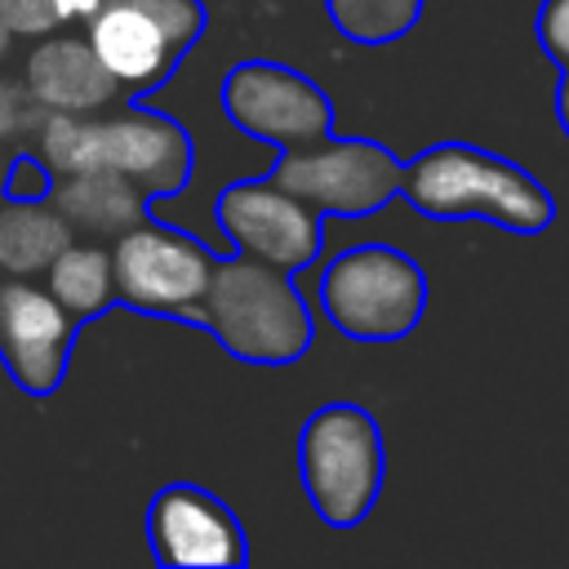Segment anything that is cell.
<instances>
[{"label":"cell","instance_id":"obj_1","mask_svg":"<svg viewBox=\"0 0 569 569\" xmlns=\"http://www.w3.org/2000/svg\"><path fill=\"white\" fill-rule=\"evenodd\" d=\"M400 191L427 218H480L516 236H533L551 222V196L520 164L467 142H440L400 169Z\"/></svg>","mask_w":569,"mask_h":569},{"label":"cell","instance_id":"obj_2","mask_svg":"<svg viewBox=\"0 0 569 569\" xmlns=\"http://www.w3.org/2000/svg\"><path fill=\"white\" fill-rule=\"evenodd\" d=\"M196 325L213 329V338L249 365H293L311 347V311L289 284V271L244 253L213 262Z\"/></svg>","mask_w":569,"mask_h":569},{"label":"cell","instance_id":"obj_3","mask_svg":"<svg viewBox=\"0 0 569 569\" xmlns=\"http://www.w3.org/2000/svg\"><path fill=\"white\" fill-rule=\"evenodd\" d=\"M298 471L311 511L351 529L369 516L382 489V431L360 405H325L307 418L298 440Z\"/></svg>","mask_w":569,"mask_h":569},{"label":"cell","instance_id":"obj_4","mask_svg":"<svg viewBox=\"0 0 569 569\" xmlns=\"http://www.w3.org/2000/svg\"><path fill=\"white\" fill-rule=\"evenodd\" d=\"M320 307L347 338L396 342L422 320L427 276L409 253L391 244H356L325 267Z\"/></svg>","mask_w":569,"mask_h":569},{"label":"cell","instance_id":"obj_5","mask_svg":"<svg viewBox=\"0 0 569 569\" xmlns=\"http://www.w3.org/2000/svg\"><path fill=\"white\" fill-rule=\"evenodd\" d=\"M204 27L200 0H102L84 40L120 89H156Z\"/></svg>","mask_w":569,"mask_h":569},{"label":"cell","instance_id":"obj_6","mask_svg":"<svg viewBox=\"0 0 569 569\" xmlns=\"http://www.w3.org/2000/svg\"><path fill=\"white\" fill-rule=\"evenodd\" d=\"M400 169L405 164L369 138H320L307 147H289L276 160L271 182L316 213L365 218L400 191Z\"/></svg>","mask_w":569,"mask_h":569},{"label":"cell","instance_id":"obj_7","mask_svg":"<svg viewBox=\"0 0 569 569\" xmlns=\"http://www.w3.org/2000/svg\"><path fill=\"white\" fill-rule=\"evenodd\" d=\"M111 276L116 298L129 307L196 320L213 276V253L196 236L142 218L111 240Z\"/></svg>","mask_w":569,"mask_h":569},{"label":"cell","instance_id":"obj_8","mask_svg":"<svg viewBox=\"0 0 569 569\" xmlns=\"http://www.w3.org/2000/svg\"><path fill=\"white\" fill-rule=\"evenodd\" d=\"M222 111L249 138L276 142L280 151L329 138L333 107L302 71L284 62H240L222 80Z\"/></svg>","mask_w":569,"mask_h":569},{"label":"cell","instance_id":"obj_9","mask_svg":"<svg viewBox=\"0 0 569 569\" xmlns=\"http://www.w3.org/2000/svg\"><path fill=\"white\" fill-rule=\"evenodd\" d=\"M84 169H111L147 196H173L191 178V138L160 111H98L84 124Z\"/></svg>","mask_w":569,"mask_h":569},{"label":"cell","instance_id":"obj_10","mask_svg":"<svg viewBox=\"0 0 569 569\" xmlns=\"http://www.w3.org/2000/svg\"><path fill=\"white\" fill-rule=\"evenodd\" d=\"M71 333L76 316L40 276H0V365L22 391L49 396L62 382Z\"/></svg>","mask_w":569,"mask_h":569},{"label":"cell","instance_id":"obj_11","mask_svg":"<svg viewBox=\"0 0 569 569\" xmlns=\"http://www.w3.org/2000/svg\"><path fill=\"white\" fill-rule=\"evenodd\" d=\"M218 227L236 253L298 271L320 253V213L276 182H231L218 196Z\"/></svg>","mask_w":569,"mask_h":569},{"label":"cell","instance_id":"obj_12","mask_svg":"<svg viewBox=\"0 0 569 569\" xmlns=\"http://www.w3.org/2000/svg\"><path fill=\"white\" fill-rule=\"evenodd\" d=\"M147 538L160 565H240L249 556L240 520L196 485H169L151 498L147 511Z\"/></svg>","mask_w":569,"mask_h":569},{"label":"cell","instance_id":"obj_13","mask_svg":"<svg viewBox=\"0 0 569 569\" xmlns=\"http://www.w3.org/2000/svg\"><path fill=\"white\" fill-rule=\"evenodd\" d=\"M22 89L31 98L36 111H71V116H98L107 107L120 102V84L116 76L98 62V53L89 49L84 31H49L40 36L27 58H22Z\"/></svg>","mask_w":569,"mask_h":569},{"label":"cell","instance_id":"obj_14","mask_svg":"<svg viewBox=\"0 0 569 569\" xmlns=\"http://www.w3.org/2000/svg\"><path fill=\"white\" fill-rule=\"evenodd\" d=\"M147 191L111 169L62 173L49 182V204L67 218V227L84 240H116L133 222L147 218Z\"/></svg>","mask_w":569,"mask_h":569},{"label":"cell","instance_id":"obj_15","mask_svg":"<svg viewBox=\"0 0 569 569\" xmlns=\"http://www.w3.org/2000/svg\"><path fill=\"white\" fill-rule=\"evenodd\" d=\"M76 240L67 218L40 200L0 196V276H44V267Z\"/></svg>","mask_w":569,"mask_h":569},{"label":"cell","instance_id":"obj_16","mask_svg":"<svg viewBox=\"0 0 569 569\" xmlns=\"http://www.w3.org/2000/svg\"><path fill=\"white\" fill-rule=\"evenodd\" d=\"M44 289L76 316L89 320L116 298V276H111V249L98 240H71L49 267H44Z\"/></svg>","mask_w":569,"mask_h":569},{"label":"cell","instance_id":"obj_17","mask_svg":"<svg viewBox=\"0 0 569 569\" xmlns=\"http://www.w3.org/2000/svg\"><path fill=\"white\" fill-rule=\"evenodd\" d=\"M422 0H329V18L347 40L382 44L400 40L418 22Z\"/></svg>","mask_w":569,"mask_h":569},{"label":"cell","instance_id":"obj_18","mask_svg":"<svg viewBox=\"0 0 569 569\" xmlns=\"http://www.w3.org/2000/svg\"><path fill=\"white\" fill-rule=\"evenodd\" d=\"M0 27L9 40H40L58 31L53 0H0Z\"/></svg>","mask_w":569,"mask_h":569},{"label":"cell","instance_id":"obj_19","mask_svg":"<svg viewBox=\"0 0 569 569\" xmlns=\"http://www.w3.org/2000/svg\"><path fill=\"white\" fill-rule=\"evenodd\" d=\"M31 124H36V107H31L27 89H22V80L0 76V142L22 147Z\"/></svg>","mask_w":569,"mask_h":569},{"label":"cell","instance_id":"obj_20","mask_svg":"<svg viewBox=\"0 0 569 569\" xmlns=\"http://www.w3.org/2000/svg\"><path fill=\"white\" fill-rule=\"evenodd\" d=\"M49 169L31 156V151H13V160H9V169H4V196H13V200H40V196H49Z\"/></svg>","mask_w":569,"mask_h":569},{"label":"cell","instance_id":"obj_21","mask_svg":"<svg viewBox=\"0 0 569 569\" xmlns=\"http://www.w3.org/2000/svg\"><path fill=\"white\" fill-rule=\"evenodd\" d=\"M538 36H542V49L569 67V0H547L542 13H538Z\"/></svg>","mask_w":569,"mask_h":569},{"label":"cell","instance_id":"obj_22","mask_svg":"<svg viewBox=\"0 0 569 569\" xmlns=\"http://www.w3.org/2000/svg\"><path fill=\"white\" fill-rule=\"evenodd\" d=\"M102 0H53V13H58V27H84L93 13H98Z\"/></svg>","mask_w":569,"mask_h":569},{"label":"cell","instance_id":"obj_23","mask_svg":"<svg viewBox=\"0 0 569 569\" xmlns=\"http://www.w3.org/2000/svg\"><path fill=\"white\" fill-rule=\"evenodd\" d=\"M556 111H560V124L569 129V67H565V76H560V93H556Z\"/></svg>","mask_w":569,"mask_h":569},{"label":"cell","instance_id":"obj_24","mask_svg":"<svg viewBox=\"0 0 569 569\" xmlns=\"http://www.w3.org/2000/svg\"><path fill=\"white\" fill-rule=\"evenodd\" d=\"M13 151H18V147H9V142H0V196H4V169H9V160H13Z\"/></svg>","mask_w":569,"mask_h":569},{"label":"cell","instance_id":"obj_25","mask_svg":"<svg viewBox=\"0 0 569 569\" xmlns=\"http://www.w3.org/2000/svg\"><path fill=\"white\" fill-rule=\"evenodd\" d=\"M9 44H13V40H9V36H4V27H0V58L9 53Z\"/></svg>","mask_w":569,"mask_h":569}]
</instances>
